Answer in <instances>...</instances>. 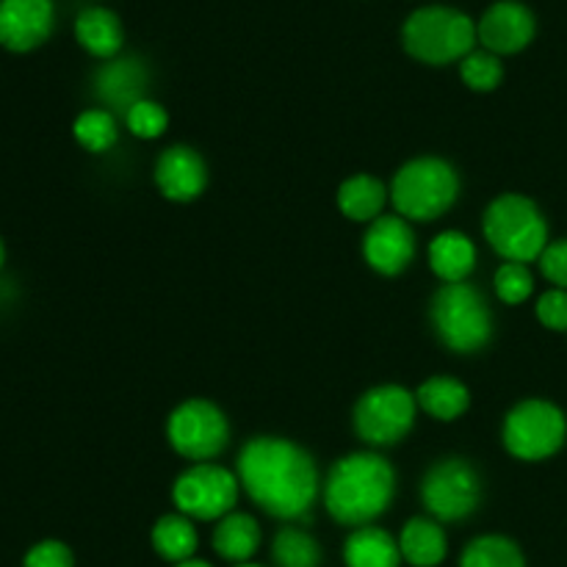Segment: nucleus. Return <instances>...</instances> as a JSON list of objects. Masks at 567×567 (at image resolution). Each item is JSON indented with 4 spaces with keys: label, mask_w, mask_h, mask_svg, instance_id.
I'll return each mask as SVG.
<instances>
[{
    "label": "nucleus",
    "mask_w": 567,
    "mask_h": 567,
    "mask_svg": "<svg viewBox=\"0 0 567 567\" xmlns=\"http://www.w3.org/2000/svg\"><path fill=\"white\" fill-rule=\"evenodd\" d=\"M78 144L89 153H105L114 147L116 142V120L109 109H92L83 111L72 125Z\"/></svg>",
    "instance_id": "27"
},
{
    "label": "nucleus",
    "mask_w": 567,
    "mask_h": 567,
    "mask_svg": "<svg viewBox=\"0 0 567 567\" xmlns=\"http://www.w3.org/2000/svg\"><path fill=\"white\" fill-rule=\"evenodd\" d=\"M75 37L81 48L97 59H114L120 53L125 33H122V22L114 11L103 9V6H89L78 14Z\"/></svg>",
    "instance_id": "17"
},
{
    "label": "nucleus",
    "mask_w": 567,
    "mask_h": 567,
    "mask_svg": "<svg viewBox=\"0 0 567 567\" xmlns=\"http://www.w3.org/2000/svg\"><path fill=\"white\" fill-rule=\"evenodd\" d=\"M432 327L454 352H480L493 336V316L468 282H446L432 297Z\"/></svg>",
    "instance_id": "6"
},
{
    "label": "nucleus",
    "mask_w": 567,
    "mask_h": 567,
    "mask_svg": "<svg viewBox=\"0 0 567 567\" xmlns=\"http://www.w3.org/2000/svg\"><path fill=\"white\" fill-rule=\"evenodd\" d=\"M485 236L509 264H529L548 247V227L537 205L524 194H502L485 214Z\"/></svg>",
    "instance_id": "4"
},
{
    "label": "nucleus",
    "mask_w": 567,
    "mask_h": 567,
    "mask_svg": "<svg viewBox=\"0 0 567 567\" xmlns=\"http://www.w3.org/2000/svg\"><path fill=\"white\" fill-rule=\"evenodd\" d=\"M55 22L53 0H0V44L28 53L50 37Z\"/></svg>",
    "instance_id": "12"
},
{
    "label": "nucleus",
    "mask_w": 567,
    "mask_h": 567,
    "mask_svg": "<svg viewBox=\"0 0 567 567\" xmlns=\"http://www.w3.org/2000/svg\"><path fill=\"white\" fill-rule=\"evenodd\" d=\"M175 504L186 518L216 520L230 515L238 498V480L219 465L197 463L175 482Z\"/></svg>",
    "instance_id": "11"
},
{
    "label": "nucleus",
    "mask_w": 567,
    "mask_h": 567,
    "mask_svg": "<svg viewBox=\"0 0 567 567\" xmlns=\"http://www.w3.org/2000/svg\"><path fill=\"white\" fill-rule=\"evenodd\" d=\"M22 567H75V559L61 540H42L28 548Z\"/></svg>",
    "instance_id": "31"
},
{
    "label": "nucleus",
    "mask_w": 567,
    "mask_h": 567,
    "mask_svg": "<svg viewBox=\"0 0 567 567\" xmlns=\"http://www.w3.org/2000/svg\"><path fill=\"white\" fill-rule=\"evenodd\" d=\"M399 551L413 567H435L446 559L449 543L441 524L430 518H413L402 529L399 537Z\"/></svg>",
    "instance_id": "19"
},
{
    "label": "nucleus",
    "mask_w": 567,
    "mask_h": 567,
    "mask_svg": "<svg viewBox=\"0 0 567 567\" xmlns=\"http://www.w3.org/2000/svg\"><path fill=\"white\" fill-rule=\"evenodd\" d=\"M365 260L380 275H399L415 255V238L402 216H380L371 221L363 241Z\"/></svg>",
    "instance_id": "14"
},
{
    "label": "nucleus",
    "mask_w": 567,
    "mask_h": 567,
    "mask_svg": "<svg viewBox=\"0 0 567 567\" xmlns=\"http://www.w3.org/2000/svg\"><path fill=\"white\" fill-rule=\"evenodd\" d=\"M415 419V396L402 385H382L365 393L354 408V430L371 446L402 441Z\"/></svg>",
    "instance_id": "9"
},
{
    "label": "nucleus",
    "mask_w": 567,
    "mask_h": 567,
    "mask_svg": "<svg viewBox=\"0 0 567 567\" xmlns=\"http://www.w3.org/2000/svg\"><path fill=\"white\" fill-rule=\"evenodd\" d=\"M460 192L457 172L441 158H415L393 177L391 199L399 216L432 221L446 214Z\"/></svg>",
    "instance_id": "5"
},
{
    "label": "nucleus",
    "mask_w": 567,
    "mask_h": 567,
    "mask_svg": "<svg viewBox=\"0 0 567 567\" xmlns=\"http://www.w3.org/2000/svg\"><path fill=\"white\" fill-rule=\"evenodd\" d=\"M175 567H210V565L203 563V559H188V563H181V565H175Z\"/></svg>",
    "instance_id": "34"
},
{
    "label": "nucleus",
    "mask_w": 567,
    "mask_h": 567,
    "mask_svg": "<svg viewBox=\"0 0 567 567\" xmlns=\"http://www.w3.org/2000/svg\"><path fill=\"white\" fill-rule=\"evenodd\" d=\"M166 435H169L172 449L177 454L203 463V460L216 457L227 446L230 426H227L225 413L216 404L192 399L169 415Z\"/></svg>",
    "instance_id": "10"
},
{
    "label": "nucleus",
    "mask_w": 567,
    "mask_h": 567,
    "mask_svg": "<svg viewBox=\"0 0 567 567\" xmlns=\"http://www.w3.org/2000/svg\"><path fill=\"white\" fill-rule=\"evenodd\" d=\"M535 291V277L526 264H504L496 271V293L502 302L520 305Z\"/></svg>",
    "instance_id": "29"
},
{
    "label": "nucleus",
    "mask_w": 567,
    "mask_h": 567,
    "mask_svg": "<svg viewBox=\"0 0 567 567\" xmlns=\"http://www.w3.org/2000/svg\"><path fill=\"white\" fill-rule=\"evenodd\" d=\"M271 554H275L277 567H319L321 565L319 543L302 529L277 532Z\"/></svg>",
    "instance_id": "26"
},
{
    "label": "nucleus",
    "mask_w": 567,
    "mask_h": 567,
    "mask_svg": "<svg viewBox=\"0 0 567 567\" xmlns=\"http://www.w3.org/2000/svg\"><path fill=\"white\" fill-rule=\"evenodd\" d=\"M537 319L548 327V330H567V291L554 288L546 291L537 302Z\"/></svg>",
    "instance_id": "32"
},
{
    "label": "nucleus",
    "mask_w": 567,
    "mask_h": 567,
    "mask_svg": "<svg viewBox=\"0 0 567 567\" xmlns=\"http://www.w3.org/2000/svg\"><path fill=\"white\" fill-rule=\"evenodd\" d=\"M260 546V526L252 515L230 513L214 529V551L227 563H249Z\"/></svg>",
    "instance_id": "18"
},
{
    "label": "nucleus",
    "mask_w": 567,
    "mask_h": 567,
    "mask_svg": "<svg viewBox=\"0 0 567 567\" xmlns=\"http://www.w3.org/2000/svg\"><path fill=\"white\" fill-rule=\"evenodd\" d=\"M396 491V476L380 454H349L338 460L324 487L332 518L347 526H369L380 518Z\"/></svg>",
    "instance_id": "2"
},
{
    "label": "nucleus",
    "mask_w": 567,
    "mask_h": 567,
    "mask_svg": "<svg viewBox=\"0 0 567 567\" xmlns=\"http://www.w3.org/2000/svg\"><path fill=\"white\" fill-rule=\"evenodd\" d=\"M6 264V247H3V238H0V269H3Z\"/></svg>",
    "instance_id": "35"
},
{
    "label": "nucleus",
    "mask_w": 567,
    "mask_h": 567,
    "mask_svg": "<svg viewBox=\"0 0 567 567\" xmlns=\"http://www.w3.org/2000/svg\"><path fill=\"white\" fill-rule=\"evenodd\" d=\"M343 559L347 567H399L402 551L385 529L360 526L343 546Z\"/></svg>",
    "instance_id": "21"
},
{
    "label": "nucleus",
    "mask_w": 567,
    "mask_h": 567,
    "mask_svg": "<svg viewBox=\"0 0 567 567\" xmlns=\"http://www.w3.org/2000/svg\"><path fill=\"white\" fill-rule=\"evenodd\" d=\"M244 491L275 518H302L319 493V474L305 449L280 437H255L238 457Z\"/></svg>",
    "instance_id": "1"
},
{
    "label": "nucleus",
    "mask_w": 567,
    "mask_h": 567,
    "mask_svg": "<svg viewBox=\"0 0 567 567\" xmlns=\"http://www.w3.org/2000/svg\"><path fill=\"white\" fill-rule=\"evenodd\" d=\"M540 269L557 288L567 291V238L565 241L548 244L540 255Z\"/></svg>",
    "instance_id": "33"
},
{
    "label": "nucleus",
    "mask_w": 567,
    "mask_h": 567,
    "mask_svg": "<svg viewBox=\"0 0 567 567\" xmlns=\"http://www.w3.org/2000/svg\"><path fill=\"white\" fill-rule=\"evenodd\" d=\"M385 186L371 175H354L349 181H343V186L338 188V208L343 210L347 219L354 221L380 219V210L385 205Z\"/></svg>",
    "instance_id": "22"
},
{
    "label": "nucleus",
    "mask_w": 567,
    "mask_h": 567,
    "mask_svg": "<svg viewBox=\"0 0 567 567\" xmlns=\"http://www.w3.org/2000/svg\"><path fill=\"white\" fill-rule=\"evenodd\" d=\"M565 415L551 402H520L504 421V446L520 460H546L565 443Z\"/></svg>",
    "instance_id": "7"
},
{
    "label": "nucleus",
    "mask_w": 567,
    "mask_h": 567,
    "mask_svg": "<svg viewBox=\"0 0 567 567\" xmlns=\"http://www.w3.org/2000/svg\"><path fill=\"white\" fill-rule=\"evenodd\" d=\"M147 72L136 59H114L94 78V92L111 111H131L138 100H144Z\"/></svg>",
    "instance_id": "16"
},
{
    "label": "nucleus",
    "mask_w": 567,
    "mask_h": 567,
    "mask_svg": "<svg viewBox=\"0 0 567 567\" xmlns=\"http://www.w3.org/2000/svg\"><path fill=\"white\" fill-rule=\"evenodd\" d=\"M421 498L437 520H463L480 507L482 482L465 460H443L432 465L421 485Z\"/></svg>",
    "instance_id": "8"
},
{
    "label": "nucleus",
    "mask_w": 567,
    "mask_h": 567,
    "mask_svg": "<svg viewBox=\"0 0 567 567\" xmlns=\"http://www.w3.org/2000/svg\"><path fill=\"white\" fill-rule=\"evenodd\" d=\"M153 546L169 563H188L197 551V529L186 515H164L153 529Z\"/></svg>",
    "instance_id": "24"
},
{
    "label": "nucleus",
    "mask_w": 567,
    "mask_h": 567,
    "mask_svg": "<svg viewBox=\"0 0 567 567\" xmlns=\"http://www.w3.org/2000/svg\"><path fill=\"white\" fill-rule=\"evenodd\" d=\"M125 120L133 136L138 138H158L161 133L166 131V125H169L166 111L161 109L158 103H153V100H138V103L127 111Z\"/></svg>",
    "instance_id": "30"
},
{
    "label": "nucleus",
    "mask_w": 567,
    "mask_h": 567,
    "mask_svg": "<svg viewBox=\"0 0 567 567\" xmlns=\"http://www.w3.org/2000/svg\"><path fill=\"white\" fill-rule=\"evenodd\" d=\"M155 183L161 194L175 203H188L199 197L208 183L203 158L192 147H169L155 164Z\"/></svg>",
    "instance_id": "15"
},
{
    "label": "nucleus",
    "mask_w": 567,
    "mask_h": 567,
    "mask_svg": "<svg viewBox=\"0 0 567 567\" xmlns=\"http://www.w3.org/2000/svg\"><path fill=\"white\" fill-rule=\"evenodd\" d=\"M471 393L468 388L460 380L452 377H432L424 385L419 388V404L424 413H430L432 419L441 421H454L468 410Z\"/></svg>",
    "instance_id": "23"
},
{
    "label": "nucleus",
    "mask_w": 567,
    "mask_h": 567,
    "mask_svg": "<svg viewBox=\"0 0 567 567\" xmlns=\"http://www.w3.org/2000/svg\"><path fill=\"white\" fill-rule=\"evenodd\" d=\"M476 39L496 55L520 53L535 39V14L518 0H498L482 14Z\"/></svg>",
    "instance_id": "13"
},
{
    "label": "nucleus",
    "mask_w": 567,
    "mask_h": 567,
    "mask_svg": "<svg viewBox=\"0 0 567 567\" xmlns=\"http://www.w3.org/2000/svg\"><path fill=\"white\" fill-rule=\"evenodd\" d=\"M430 266L441 280L446 282H465V277L476 266V249L468 236L463 233H441L430 244Z\"/></svg>",
    "instance_id": "20"
},
{
    "label": "nucleus",
    "mask_w": 567,
    "mask_h": 567,
    "mask_svg": "<svg viewBox=\"0 0 567 567\" xmlns=\"http://www.w3.org/2000/svg\"><path fill=\"white\" fill-rule=\"evenodd\" d=\"M236 567H260V565H249V563H244V565H236Z\"/></svg>",
    "instance_id": "36"
},
{
    "label": "nucleus",
    "mask_w": 567,
    "mask_h": 567,
    "mask_svg": "<svg viewBox=\"0 0 567 567\" xmlns=\"http://www.w3.org/2000/svg\"><path fill=\"white\" fill-rule=\"evenodd\" d=\"M460 75L468 83L474 92H493L502 83L504 70L502 61L491 50H471L463 61H460Z\"/></svg>",
    "instance_id": "28"
},
{
    "label": "nucleus",
    "mask_w": 567,
    "mask_h": 567,
    "mask_svg": "<svg viewBox=\"0 0 567 567\" xmlns=\"http://www.w3.org/2000/svg\"><path fill=\"white\" fill-rule=\"evenodd\" d=\"M404 50L424 64H452L474 50L476 25L452 6H424L402 28Z\"/></svg>",
    "instance_id": "3"
},
{
    "label": "nucleus",
    "mask_w": 567,
    "mask_h": 567,
    "mask_svg": "<svg viewBox=\"0 0 567 567\" xmlns=\"http://www.w3.org/2000/svg\"><path fill=\"white\" fill-rule=\"evenodd\" d=\"M460 567H526L524 554L513 540L498 535L476 537L463 551Z\"/></svg>",
    "instance_id": "25"
}]
</instances>
